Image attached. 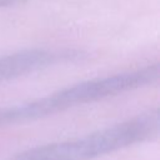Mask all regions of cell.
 Returning a JSON list of instances; mask_svg holds the SVG:
<instances>
[{
	"label": "cell",
	"mask_w": 160,
	"mask_h": 160,
	"mask_svg": "<svg viewBox=\"0 0 160 160\" xmlns=\"http://www.w3.org/2000/svg\"><path fill=\"white\" fill-rule=\"evenodd\" d=\"M159 79V64L74 84L34 101L0 108V126L32 121L69 108L144 88Z\"/></svg>",
	"instance_id": "6da1fadb"
},
{
	"label": "cell",
	"mask_w": 160,
	"mask_h": 160,
	"mask_svg": "<svg viewBox=\"0 0 160 160\" xmlns=\"http://www.w3.org/2000/svg\"><path fill=\"white\" fill-rule=\"evenodd\" d=\"M159 111L150 109L110 128L74 140L29 149L14 160H91L158 136Z\"/></svg>",
	"instance_id": "7a4b0ae2"
},
{
	"label": "cell",
	"mask_w": 160,
	"mask_h": 160,
	"mask_svg": "<svg viewBox=\"0 0 160 160\" xmlns=\"http://www.w3.org/2000/svg\"><path fill=\"white\" fill-rule=\"evenodd\" d=\"M85 55L78 50H21L0 58V85L45 68L81 60Z\"/></svg>",
	"instance_id": "3957f363"
},
{
	"label": "cell",
	"mask_w": 160,
	"mask_h": 160,
	"mask_svg": "<svg viewBox=\"0 0 160 160\" xmlns=\"http://www.w3.org/2000/svg\"><path fill=\"white\" fill-rule=\"evenodd\" d=\"M26 0H0V8H9L24 4Z\"/></svg>",
	"instance_id": "277c9868"
}]
</instances>
